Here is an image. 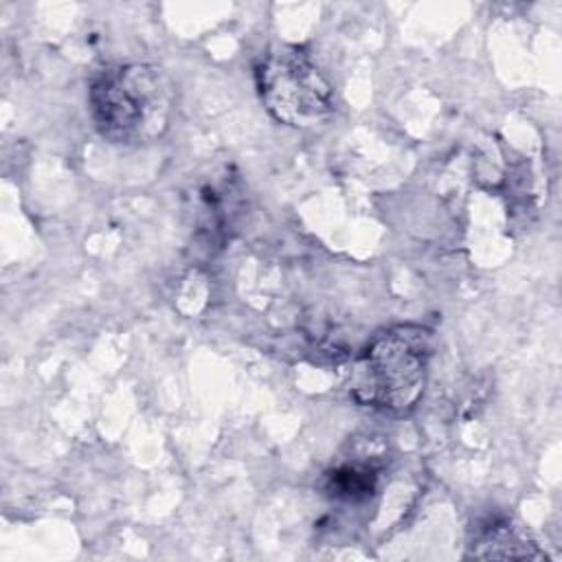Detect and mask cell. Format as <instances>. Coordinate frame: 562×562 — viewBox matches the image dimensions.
I'll return each instance as SVG.
<instances>
[{
	"instance_id": "cell-1",
	"label": "cell",
	"mask_w": 562,
	"mask_h": 562,
	"mask_svg": "<svg viewBox=\"0 0 562 562\" xmlns=\"http://www.w3.org/2000/svg\"><path fill=\"white\" fill-rule=\"evenodd\" d=\"M176 90L154 64H116L99 70L88 88V110L99 134L119 145L160 138L173 114Z\"/></svg>"
},
{
	"instance_id": "cell-2",
	"label": "cell",
	"mask_w": 562,
	"mask_h": 562,
	"mask_svg": "<svg viewBox=\"0 0 562 562\" xmlns=\"http://www.w3.org/2000/svg\"><path fill=\"white\" fill-rule=\"evenodd\" d=\"M430 351V331L419 325L378 334L351 371V397L386 415H408L424 395Z\"/></svg>"
},
{
	"instance_id": "cell-3",
	"label": "cell",
	"mask_w": 562,
	"mask_h": 562,
	"mask_svg": "<svg viewBox=\"0 0 562 562\" xmlns=\"http://www.w3.org/2000/svg\"><path fill=\"white\" fill-rule=\"evenodd\" d=\"M266 110L285 125L316 127L334 112V88L299 46L270 48L255 68Z\"/></svg>"
},
{
	"instance_id": "cell-4",
	"label": "cell",
	"mask_w": 562,
	"mask_h": 562,
	"mask_svg": "<svg viewBox=\"0 0 562 562\" xmlns=\"http://www.w3.org/2000/svg\"><path fill=\"white\" fill-rule=\"evenodd\" d=\"M470 555L474 558H542L536 542L527 531L516 527L507 518L487 520L476 529L474 542L470 544Z\"/></svg>"
},
{
	"instance_id": "cell-5",
	"label": "cell",
	"mask_w": 562,
	"mask_h": 562,
	"mask_svg": "<svg viewBox=\"0 0 562 562\" xmlns=\"http://www.w3.org/2000/svg\"><path fill=\"white\" fill-rule=\"evenodd\" d=\"M380 470L382 465L373 457H349L327 472V492L345 503H362L375 492Z\"/></svg>"
}]
</instances>
